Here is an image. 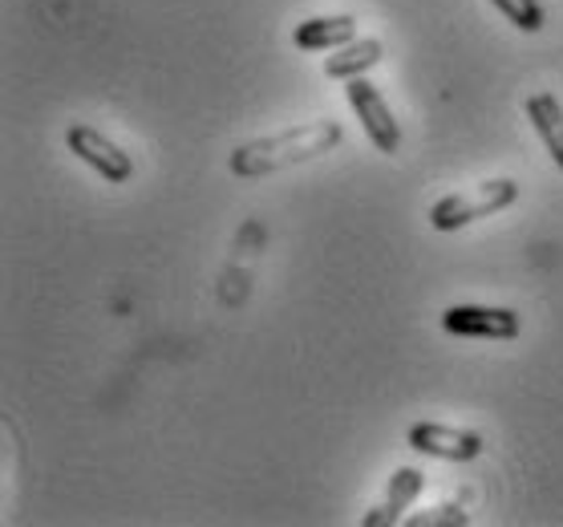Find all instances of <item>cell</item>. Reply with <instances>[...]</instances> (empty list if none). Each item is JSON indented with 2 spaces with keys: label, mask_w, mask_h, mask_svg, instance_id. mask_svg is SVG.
<instances>
[{
  "label": "cell",
  "mask_w": 563,
  "mask_h": 527,
  "mask_svg": "<svg viewBox=\"0 0 563 527\" xmlns=\"http://www.w3.org/2000/svg\"><path fill=\"white\" fill-rule=\"evenodd\" d=\"M410 447L430 459H446V463H471L483 454V438L474 430H459L446 422H413L410 426Z\"/></svg>",
  "instance_id": "obj_5"
},
{
  "label": "cell",
  "mask_w": 563,
  "mask_h": 527,
  "mask_svg": "<svg viewBox=\"0 0 563 527\" xmlns=\"http://www.w3.org/2000/svg\"><path fill=\"white\" fill-rule=\"evenodd\" d=\"M65 146H69L90 171H98L106 183H130V175H134V158H130L118 142L106 139L102 130L74 122V127L65 130Z\"/></svg>",
  "instance_id": "obj_4"
},
{
  "label": "cell",
  "mask_w": 563,
  "mask_h": 527,
  "mask_svg": "<svg viewBox=\"0 0 563 527\" xmlns=\"http://www.w3.org/2000/svg\"><path fill=\"white\" fill-rule=\"evenodd\" d=\"M519 199V183L515 179H490L478 183V187H466V191L442 195L434 207H430V223L434 232H462L474 219H487L495 211H507V207Z\"/></svg>",
  "instance_id": "obj_2"
},
{
  "label": "cell",
  "mask_w": 563,
  "mask_h": 527,
  "mask_svg": "<svg viewBox=\"0 0 563 527\" xmlns=\"http://www.w3.org/2000/svg\"><path fill=\"white\" fill-rule=\"evenodd\" d=\"M442 329L454 337H487V341H515L519 312L490 309V305H454L442 312Z\"/></svg>",
  "instance_id": "obj_6"
},
{
  "label": "cell",
  "mask_w": 563,
  "mask_h": 527,
  "mask_svg": "<svg viewBox=\"0 0 563 527\" xmlns=\"http://www.w3.org/2000/svg\"><path fill=\"white\" fill-rule=\"evenodd\" d=\"M410 524H418V527H430V524H466V512H459V507H434V515H413Z\"/></svg>",
  "instance_id": "obj_12"
},
{
  "label": "cell",
  "mask_w": 563,
  "mask_h": 527,
  "mask_svg": "<svg viewBox=\"0 0 563 527\" xmlns=\"http://www.w3.org/2000/svg\"><path fill=\"white\" fill-rule=\"evenodd\" d=\"M345 94H349L353 114L361 118L365 139H369L382 155H397V151H401V122H397L394 110L385 106V98L377 94V86H373L369 78H353Z\"/></svg>",
  "instance_id": "obj_3"
},
{
  "label": "cell",
  "mask_w": 563,
  "mask_h": 527,
  "mask_svg": "<svg viewBox=\"0 0 563 527\" xmlns=\"http://www.w3.org/2000/svg\"><path fill=\"white\" fill-rule=\"evenodd\" d=\"M382 41H349L341 50H333V57H324V78L333 81H353L365 78L373 65L382 62Z\"/></svg>",
  "instance_id": "obj_10"
},
{
  "label": "cell",
  "mask_w": 563,
  "mask_h": 527,
  "mask_svg": "<svg viewBox=\"0 0 563 527\" xmlns=\"http://www.w3.org/2000/svg\"><path fill=\"white\" fill-rule=\"evenodd\" d=\"M357 37V21L353 17H308L300 25L292 29V41L300 50L308 53H329V50H341L349 41Z\"/></svg>",
  "instance_id": "obj_8"
},
{
  "label": "cell",
  "mask_w": 563,
  "mask_h": 527,
  "mask_svg": "<svg viewBox=\"0 0 563 527\" xmlns=\"http://www.w3.org/2000/svg\"><path fill=\"white\" fill-rule=\"evenodd\" d=\"M490 4H495L515 29H523V33H539V29L548 25V13H543L539 0H490Z\"/></svg>",
  "instance_id": "obj_11"
},
{
  "label": "cell",
  "mask_w": 563,
  "mask_h": 527,
  "mask_svg": "<svg viewBox=\"0 0 563 527\" xmlns=\"http://www.w3.org/2000/svg\"><path fill=\"white\" fill-rule=\"evenodd\" d=\"M422 487H426V475L418 471V466H401V471H394V475H389V487H385V495H382V503H377V507H373L361 524H365V527L401 524V515L410 512L413 499L422 495Z\"/></svg>",
  "instance_id": "obj_7"
},
{
  "label": "cell",
  "mask_w": 563,
  "mask_h": 527,
  "mask_svg": "<svg viewBox=\"0 0 563 527\" xmlns=\"http://www.w3.org/2000/svg\"><path fill=\"white\" fill-rule=\"evenodd\" d=\"M345 130L333 118H317V122H300V127H288L280 134H264V139H252L244 146H235L228 158L231 175L240 179H268V175H280V171H292L308 158L329 155L333 146H341Z\"/></svg>",
  "instance_id": "obj_1"
},
{
  "label": "cell",
  "mask_w": 563,
  "mask_h": 527,
  "mask_svg": "<svg viewBox=\"0 0 563 527\" xmlns=\"http://www.w3.org/2000/svg\"><path fill=\"white\" fill-rule=\"evenodd\" d=\"M527 118H531V127H536V134L543 139V146H548L551 163L563 171V106L560 98L551 90H539L527 98Z\"/></svg>",
  "instance_id": "obj_9"
}]
</instances>
